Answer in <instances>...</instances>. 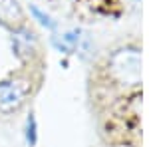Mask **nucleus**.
I'll return each instance as SVG.
<instances>
[{"label": "nucleus", "instance_id": "1", "mask_svg": "<svg viewBox=\"0 0 149 147\" xmlns=\"http://www.w3.org/2000/svg\"><path fill=\"white\" fill-rule=\"evenodd\" d=\"M32 93V82L22 76H8L0 79V113L12 115L22 109Z\"/></svg>", "mask_w": 149, "mask_h": 147}, {"label": "nucleus", "instance_id": "2", "mask_svg": "<svg viewBox=\"0 0 149 147\" xmlns=\"http://www.w3.org/2000/svg\"><path fill=\"white\" fill-rule=\"evenodd\" d=\"M107 70L121 84H135L141 72V58L135 48H121L107 60Z\"/></svg>", "mask_w": 149, "mask_h": 147}, {"label": "nucleus", "instance_id": "3", "mask_svg": "<svg viewBox=\"0 0 149 147\" xmlns=\"http://www.w3.org/2000/svg\"><path fill=\"white\" fill-rule=\"evenodd\" d=\"M50 44L58 54L64 56H72V54H80V52H88L92 46V38L88 32H84L81 28H70L50 36Z\"/></svg>", "mask_w": 149, "mask_h": 147}, {"label": "nucleus", "instance_id": "4", "mask_svg": "<svg viewBox=\"0 0 149 147\" xmlns=\"http://www.w3.org/2000/svg\"><path fill=\"white\" fill-rule=\"evenodd\" d=\"M10 48H12V54L18 58L20 62H32V58L40 50L38 34L28 24H24L22 28L10 32Z\"/></svg>", "mask_w": 149, "mask_h": 147}, {"label": "nucleus", "instance_id": "5", "mask_svg": "<svg viewBox=\"0 0 149 147\" xmlns=\"http://www.w3.org/2000/svg\"><path fill=\"white\" fill-rule=\"evenodd\" d=\"M26 24V10L20 0H0V26L4 30H18Z\"/></svg>", "mask_w": 149, "mask_h": 147}, {"label": "nucleus", "instance_id": "6", "mask_svg": "<svg viewBox=\"0 0 149 147\" xmlns=\"http://www.w3.org/2000/svg\"><path fill=\"white\" fill-rule=\"evenodd\" d=\"M28 14L32 16V20H34L40 28H44L46 32H50V34H56L58 30H60V22H58L48 10L40 8L38 4H30V6H28Z\"/></svg>", "mask_w": 149, "mask_h": 147}, {"label": "nucleus", "instance_id": "7", "mask_svg": "<svg viewBox=\"0 0 149 147\" xmlns=\"http://www.w3.org/2000/svg\"><path fill=\"white\" fill-rule=\"evenodd\" d=\"M22 135H24V143L26 147H36L38 139H40V131H38V119L36 113L30 111L24 119V127H22Z\"/></svg>", "mask_w": 149, "mask_h": 147}]
</instances>
